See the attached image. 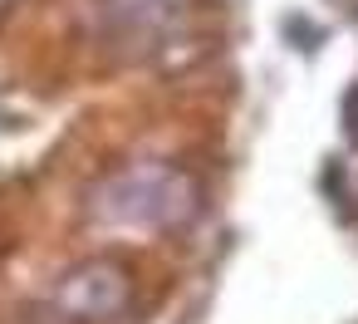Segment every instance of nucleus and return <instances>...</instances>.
<instances>
[{
  "label": "nucleus",
  "mask_w": 358,
  "mask_h": 324,
  "mask_svg": "<svg viewBox=\"0 0 358 324\" xmlns=\"http://www.w3.org/2000/svg\"><path fill=\"white\" fill-rule=\"evenodd\" d=\"M89 216L128 231H177L196 216V182L172 162H128L89 192Z\"/></svg>",
  "instance_id": "1"
},
{
  "label": "nucleus",
  "mask_w": 358,
  "mask_h": 324,
  "mask_svg": "<svg viewBox=\"0 0 358 324\" xmlns=\"http://www.w3.org/2000/svg\"><path fill=\"white\" fill-rule=\"evenodd\" d=\"M192 0H94L99 35L118 59H152L162 55L182 25Z\"/></svg>",
  "instance_id": "2"
},
{
  "label": "nucleus",
  "mask_w": 358,
  "mask_h": 324,
  "mask_svg": "<svg viewBox=\"0 0 358 324\" xmlns=\"http://www.w3.org/2000/svg\"><path fill=\"white\" fill-rule=\"evenodd\" d=\"M55 309L74 324H108L133 304V275L118 260H79L55 280Z\"/></svg>",
  "instance_id": "3"
},
{
  "label": "nucleus",
  "mask_w": 358,
  "mask_h": 324,
  "mask_svg": "<svg viewBox=\"0 0 358 324\" xmlns=\"http://www.w3.org/2000/svg\"><path fill=\"white\" fill-rule=\"evenodd\" d=\"M0 6H10V0H0Z\"/></svg>",
  "instance_id": "4"
}]
</instances>
